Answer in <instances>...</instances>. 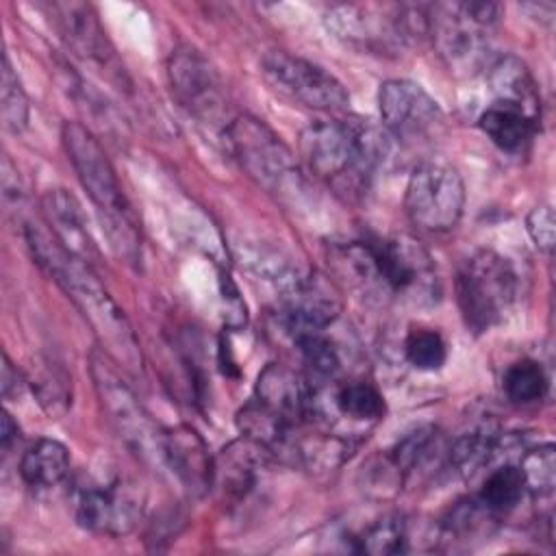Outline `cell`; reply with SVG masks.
Listing matches in <instances>:
<instances>
[{"instance_id":"cell-9","label":"cell","mask_w":556,"mask_h":556,"mask_svg":"<svg viewBox=\"0 0 556 556\" xmlns=\"http://www.w3.org/2000/svg\"><path fill=\"white\" fill-rule=\"evenodd\" d=\"M428 37L454 70H476L489 48V30L500 17L493 2H454L428 7Z\"/></svg>"},{"instance_id":"cell-22","label":"cell","mask_w":556,"mask_h":556,"mask_svg":"<svg viewBox=\"0 0 556 556\" xmlns=\"http://www.w3.org/2000/svg\"><path fill=\"white\" fill-rule=\"evenodd\" d=\"M332 410L350 424L374 426L384 417V397L369 380L334 382L330 393Z\"/></svg>"},{"instance_id":"cell-30","label":"cell","mask_w":556,"mask_h":556,"mask_svg":"<svg viewBox=\"0 0 556 556\" xmlns=\"http://www.w3.org/2000/svg\"><path fill=\"white\" fill-rule=\"evenodd\" d=\"M0 113L4 126L13 132L24 130L28 122V98L17 78V72L11 65L9 54H2V70H0Z\"/></svg>"},{"instance_id":"cell-33","label":"cell","mask_w":556,"mask_h":556,"mask_svg":"<svg viewBox=\"0 0 556 556\" xmlns=\"http://www.w3.org/2000/svg\"><path fill=\"white\" fill-rule=\"evenodd\" d=\"M24 387V378L17 371V367L11 363V358L4 354L2 356V397L11 400L15 397Z\"/></svg>"},{"instance_id":"cell-15","label":"cell","mask_w":556,"mask_h":556,"mask_svg":"<svg viewBox=\"0 0 556 556\" xmlns=\"http://www.w3.org/2000/svg\"><path fill=\"white\" fill-rule=\"evenodd\" d=\"M280 317L287 330H326L341 313V300L330 280L317 271H289L282 276Z\"/></svg>"},{"instance_id":"cell-20","label":"cell","mask_w":556,"mask_h":556,"mask_svg":"<svg viewBox=\"0 0 556 556\" xmlns=\"http://www.w3.org/2000/svg\"><path fill=\"white\" fill-rule=\"evenodd\" d=\"M267 447L241 434L239 441H232L219 458H215L213 486H219L226 500H243L256 484L258 469L265 465Z\"/></svg>"},{"instance_id":"cell-17","label":"cell","mask_w":556,"mask_h":556,"mask_svg":"<svg viewBox=\"0 0 556 556\" xmlns=\"http://www.w3.org/2000/svg\"><path fill=\"white\" fill-rule=\"evenodd\" d=\"M48 9L59 37L76 56L104 67L111 65L115 59L111 41L89 4L54 2Z\"/></svg>"},{"instance_id":"cell-19","label":"cell","mask_w":556,"mask_h":556,"mask_svg":"<svg viewBox=\"0 0 556 556\" xmlns=\"http://www.w3.org/2000/svg\"><path fill=\"white\" fill-rule=\"evenodd\" d=\"M43 215L52 228V237L83 261L98 258V248L89 235L87 217L80 202L65 189H50L41 198Z\"/></svg>"},{"instance_id":"cell-10","label":"cell","mask_w":556,"mask_h":556,"mask_svg":"<svg viewBox=\"0 0 556 556\" xmlns=\"http://www.w3.org/2000/svg\"><path fill=\"white\" fill-rule=\"evenodd\" d=\"M465 208V182L456 167L441 161L419 163L404 189L408 219L428 232H443L458 224Z\"/></svg>"},{"instance_id":"cell-1","label":"cell","mask_w":556,"mask_h":556,"mask_svg":"<svg viewBox=\"0 0 556 556\" xmlns=\"http://www.w3.org/2000/svg\"><path fill=\"white\" fill-rule=\"evenodd\" d=\"M26 241L37 265L63 289L91 326L100 350H104L126 371H141L143 358L135 330L124 311L93 274L91 265L67 252L52 235L30 224L26 226Z\"/></svg>"},{"instance_id":"cell-2","label":"cell","mask_w":556,"mask_h":556,"mask_svg":"<svg viewBox=\"0 0 556 556\" xmlns=\"http://www.w3.org/2000/svg\"><path fill=\"white\" fill-rule=\"evenodd\" d=\"M391 135L363 122L319 119L300 135V154L308 169L343 189L365 187L391 152Z\"/></svg>"},{"instance_id":"cell-29","label":"cell","mask_w":556,"mask_h":556,"mask_svg":"<svg viewBox=\"0 0 556 556\" xmlns=\"http://www.w3.org/2000/svg\"><path fill=\"white\" fill-rule=\"evenodd\" d=\"M404 356L419 371H437L447 361V343L434 328H410L404 337Z\"/></svg>"},{"instance_id":"cell-28","label":"cell","mask_w":556,"mask_h":556,"mask_svg":"<svg viewBox=\"0 0 556 556\" xmlns=\"http://www.w3.org/2000/svg\"><path fill=\"white\" fill-rule=\"evenodd\" d=\"M504 393L515 404H532L547 395L549 380L541 363L532 358H521L513 363L502 380Z\"/></svg>"},{"instance_id":"cell-27","label":"cell","mask_w":556,"mask_h":556,"mask_svg":"<svg viewBox=\"0 0 556 556\" xmlns=\"http://www.w3.org/2000/svg\"><path fill=\"white\" fill-rule=\"evenodd\" d=\"M526 493L534 497H549L556 486V447L554 443H541L528 447L517 463Z\"/></svg>"},{"instance_id":"cell-34","label":"cell","mask_w":556,"mask_h":556,"mask_svg":"<svg viewBox=\"0 0 556 556\" xmlns=\"http://www.w3.org/2000/svg\"><path fill=\"white\" fill-rule=\"evenodd\" d=\"M0 439H2V450L4 452H9L13 441L20 439V426H17V421L13 419V415L9 410L2 413V434H0Z\"/></svg>"},{"instance_id":"cell-7","label":"cell","mask_w":556,"mask_h":556,"mask_svg":"<svg viewBox=\"0 0 556 556\" xmlns=\"http://www.w3.org/2000/svg\"><path fill=\"white\" fill-rule=\"evenodd\" d=\"M224 139L241 169L267 191H287L300 182L293 152L265 122L237 115L224 126Z\"/></svg>"},{"instance_id":"cell-13","label":"cell","mask_w":556,"mask_h":556,"mask_svg":"<svg viewBox=\"0 0 556 556\" xmlns=\"http://www.w3.org/2000/svg\"><path fill=\"white\" fill-rule=\"evenodd\" d=\"M378 111L384 130L402 141L421 139L443 122L439 102L419 83L406 78H391L380 85Z\"/></svg>"},{"instance_id":"cell-11","label":"cell","mask_w":556,"mask_h":556,"mask_svg":"<svg viewBox=\"0 0 556 556\" xmlns=\"http://www.w3.org/2000/svg\"><path fill=\"white\" fill-rule=\"evenodd\" d=\"M265 80L289 100L319 111H337L350 102L343 83L321 65L285 50H271L261 61Z\"/></svg>"},{"instance_id":"cell-16","label":"cell","mask_w":556,"mask_h":556,"mask_svg":"<svg viewBox=\"0 0 556 556\" xmlns=\"http://www.w3.org/2000/svg\"><path fill=\"white\" fill-rule=\"evenodd\" d=\"M161 458L191 495L211 491L215 458L195 428L187 424L165 428L161 437Z\"/></svg>"},{"instance_id":"cell-21","label":"cell","mask_w":556,"mask_h":556,"mask_svg":"<svg viewBox=\"0 0 556 556\" xmlns=\"http://www.w3.org/2000/svg\"><path fill=\"white\" fill-rule=\"evenodd\" d=\"M478 126L493 141V146L508 154H523L539 128V124L523 113L500 104L486 106L478 117Z\"/></svg>"},{"instance_id":"cell-5","label":"cell","mask_w":556,"mask_h":556,"mask_svg":"<svg viewBox=\"0 0 556 556\" xmlns=\"http://www.w3.org/2000/svg\"><path fill=\"white\" fill-rule=\"evenodd\" d=\"M378 282L384 295H393L413 306H432L441 298V280L432 254L408 235L365 239Z\"/></svg>"},{"instance_id":"cell-25","label":"cell","mask_w":556,"mask_h":556,"mask_svg":"<svg viewBox=\"0 0 556 556\" xmlns=\"http://www.w3.org/2000/svg\"><path fill=\"white\" fill-rule=\"evenodd\" d=\"M291 337L308 369L311 384L337 380L341 371V352L324 330H302L293 332Z\"/></svg>"},{"instance_id":"cell-6","label":"cell","mask_w":556,"mask_h":556,"mask_svg":"<svg viewBox=\"0 0 556 556\" xmlns=\"http://www.w3.org/2000/svg\"><path fill=\"white\" fill-rule=\"evenodd\" d=\"M326 26L343 43L371 52H393L421 39L417 4H337L326 13Z\"/></svg>"},{"instance_id":"cell-26","label":"cell","mask_w":556,"mask_h":556,"mask_svg":"<svg viewBox=\"0 0 556 556\" xmlns=\"http://www.w3.org/2000/svg\"><path fill=\"white\" fill-rule=\"evenodd\" d=\"M408 541H410L408 521L397 515H387L376 523L367 526L354 539L356 543L354 549L371 556H391V554L408 552Z\"/></svg>"},{"instance_id":"cell-32","label":"cell","mask_w":556,"mask_h":556,"mask_svg":"<svg viewBox=\"0 0 556 556\" xmlns=\"http://www.w3.org/2000/svg\"><path fill=\"white\" fill-rule=\"evenodd\" d=\"M556 222H554V211L549 204H539L534 206L528 217H526V230L532 239V243L549 254L554 250V239H556Z\"/></svg>"},{"instance_id":"cell-12","label":"cell","mask_w":556,"mask_h":556,"mask_svg":"<svg viewBox=\"0 0 556 556\" xmlns=\"http://www.w3.org/2000/svg\"><path fill=\"white\" fill-rule=\"evenodd\" d=\"M167 78L178 104L202 122L224 113V89L217 70L193 46H178L167 63Z\"/></svg>"},{"instance_id":"cell-31","label":"cell","mask_w":556,"mask_h":556,"mask_svg":"<svg viewBox=\"0 0 556 556\" xmlns=\"http://www.w3.org/2000/svg\"><path fill=\"white\" fill-rule=\"evenodd\" d=\"M33 389L37 391V397L41 402V406L50 413V415H63L70 406V387H67V378L59 376L56 371H43L39 376H35L30 380Z\"/></svg>"},{"instance_id":"cell-8","label":"cell","mask_w":556,"mask_h":556,"mask_svg":"<svg viewBox=\"0 0 556 556\" xmlns=\"http://www.w3.org/2000/svg\"><path fill=\"white\" fill-rule=\"evenodd\" d=\"M89 363L100 406L113 430L132 452L161 458L163 430H159L150 415L143 410L141 402L122 378L117 363L104 350H93Z\"/></svg>"},{"instance_id":"cell-14","label":"cell","mask_w":556,"mask_h":556,"mask_svg":"<svg viewBox=\"0 0 556 556\" xmlns=\"http://www.w3.org/2000/svg\"><path fill=\"white\" fill-rule=\"evenodd\" d=\"M76 521L89 532L122 536L137 528L143 504L135 484L113 480L106 484H87L76 495Z\"/></svg>"},{"instance_id":"cell-4","label":"cell","mask_w":556,"mask_h":556,"mask_svg":"<svg viewBox=\"0 0 556 556\" xmlns=\"http://www.w3.org/2000/svg\"><path fill=\"white\" fill-rule=\"evenodd\" d=\"M517 300V274L510 261L493 250H478L456 274V302L465 326L486 332L500 326Z\"/></svg>"},{"instance_id":"cell-18","label":"cell","mask_w":556,"mask_h":556,"mask_svg":"<svg viewBox=\"0 0 556 556\" xmlns=\"http://www.w3.org/2000/svg\"><path fill=\"white\" fill-rule=\"evenodd\" d=\"M489 89L493 104L515 109L539 124L541 119V91L528 65L515 54H502L489 65Z\"/></svg>"},{"instance_id":"cell-3","label":"cell","mask_w":556,"mask_h":556,"mask_svg":"<svg viewBox=\"0 0 556 556\" xmlns=\"http://www.w3.org/2000/svg\"><path fill=\"white\" fill-rule=\"evenodd\" d=\"M61 139L83 189L102 213L113 248L135 261L139 250L137 226L104 148L89 126L78 122H65L61 126Z\"/></svg>"},{"instance_id":"cell-24","label":"cell","mask_w":556,"mask_h":556,"mask_svg":"<svg viewBox=\"0 0 556 556\" xmlns=\"http://www.w3.org/2000/svg\"><path fill=\"white\" fill-rule=\"evenodd\" d=\"M526 484L519 467L515 463H504L493 467L478 489V504L493 517L510 513L523 497Z\"/></svg>"},{"instance_id":"cell-23","label":"cell","mask_w":556,"mask_h":556,"mask_svg":"<svg viewBox=\"0 0 556 556\" xmlns=\"http://www.w3.org/2000/svg\"><path fill=\"white\" fill-rule=\"evenodd\" d=\"M22 480L35 489L56 486L70 473V452L56 439H39L20 460Z\"/></svg>"}]
</instances>
